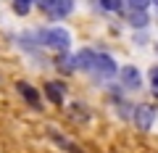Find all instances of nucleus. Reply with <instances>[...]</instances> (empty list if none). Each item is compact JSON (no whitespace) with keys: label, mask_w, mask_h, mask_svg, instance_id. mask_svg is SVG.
Returning <instances> with one entry per match:
<instances>
[{"label":"nucleus","mask_w":158,"mask_h":153,"mask_svg":"<svg viewBox=\"0 0 158 153\" xmlns=\"http://www.w3.org/2000/svg\"><path fill=\"white\" fill-rule=\"evenodd\" d=\"M77 56V69H82V71H87V69L92 66V61H95V53L90 50V48H82L79 53H74Z\"/></svg>","instance_id":"1a4fd4ad"},{"label":"nucleus","mask_w":158,"mask_h":153,"mask_svg":"<svg viewBox=\"0 0 158 153\" xmlns=\"http://www.w3.org/2000/svg\"><path fill=\"white\" fill-rule=\"evenodd\" d=\"M100 6L106 8V11H121V6H124V0H100Z\"/></svg>","instance_id":"9b49d317"},{"label":"nucleus","mask_w":158,"mask_h":153,"mask_svg":"<svg viewBox=\"0 0 158 153\" xmlns=\"http://www.w3.org/2000/svg\"><path fill=\"white\" fill-rule=\"evenodd\" d=\"M56 66H58V71L71 74L74 69H77V56H71V53L63 50V56H58V58H56Z\"/></svg>","instance_id":"6e6552de"},{"label":"nucleus","mask_w":158,"mask_h":153,"mask_svg":"<svg viewBox=\"0 0 158 153\" xmlns=\"http://www.w3.org/2000/svg\"><path fill=\"white\" fill-rule=\"evenodd\" d=\"M129 3H132V8H148L150 0H129Z\"/></svg>","instance_id":"4468645a"},{"label":"nucleus","mask_w":158,"mask_h":153,"mask_svg":"<svg viewBox=\"0 0 158 153\" xmlns=\"http://www.w3.org/2000/svg\"><path fill=\"white\" fill-rule=\"evenodd\" d=\"M45 95H48V100H50V103L61 106V103H63V95H66L63 82H48V85H45Z\"/></svg>","instance_id":"39448f33"},{"label":"nucleus","mask_w":158,"mask_h":153,"mask_svg":"<svg viewBox=\"0 0 158 153\" xmlns=\"http://www.w3.org/2000/svg\"><path fill=\"white\" fill-rule=\"evenodd\" d=\"M116 71H118L116 61H113L111 56H106V53H95V61L87 69V74H92L98 79H111V77H116Z\"/></svg>","instance_id":"f03ea898"},{"label":"nucleus","mask_w":158,"mask_h":153,"mask_svg":"<svg viewBox=\"0 0 158 153\" xmlns=\"http://www.w3.org/2000/svg\"><path fill=\"white\" fill-rule=\"evenodd\" d=\"M53 3H56V0H34V6H40V8H45V11H48V8L53 6Z\"/></svg>","instance_id":"ddd939ff"},{"label":"nucleus","mask_w":158,"mask_h":153,"mask_svg":"<svg viewBox=\"0 0 158 153\" xmlns=\"http://www.w3.org/2000/svg\"><path fill=\"white\" fill-rule=\"evenodd\" d=\"M118 79H121V85L127 87V90H137V87L142 85V74L137 66H121L118 69Z\"/></svg>","instance_id":"20e7f679"},{"label":"nucleus","mask_w":158,"mask_h":153,"mask_svg":"<svg viewBox=\"0 0 158 153\" xmlns=\"http://www.w3.org/2000/svg\"><path fill=\"white\" fill-rule=\"evenodd\" d=\"M150 85H153V92L158 95V66H156V69L150 71Z\"/></svg>","instance_id":"f8f14e48"},{"label":"nucleus","mask_w":158,"mask_h":153,"mask_svg":"<svg viewBox=\"0 0 158 153\" xmlns=\"http://www.w3.org/2000/svg\"><path fill=\"white\" fill-rule=\"evenodd\" d=\"M129 24H132V27H137V29L148 27V13H145V8H132V11H129Z\"/></svg>","instance_id":"9d476101"},{"label":"nucleus","mask_w":158,"mask_h":153,"mask_svg":"<svg viewBox=\"0 0 158 153\" xmlns=\"http://www.w3.org/2000/svg\"><path fill=\"white\" fill-rule=\"evenodd\" d=\"M156 108L153 106H148V103H140V106L135 108V124H137V130H150L153 127V121H156Z\"/></svg>","instance_id":"7ed1b4c3"},{"label":"nucleus","mask_w":158,"mask_h":153,"mask_svg":"<svg viewBox=\"0 0 158 153\" xmlns=\"http://www.w3.org/2000/svg\"><path fill=\"white\" fill-rule=\"evenodd\" d=\"M16 90L24 95V100H27V103H32L34 108H40V92L34 90V87L29 85V82H19V85H16Z\"/></svg>","instance_id":"0eeeda50"},{"label":"nucleus","mask_w":158,"mask_h":153,"mask_svg":"<svg viewBox=\"0 0 158 153\" xmlns=\"http://www.w3.org/2000/svg\"><path fill=\"white\" fill-rule=\"evenodd\" d=\"M71 11H74V0H56V3L48 8V13H50L53 19H66Z\"/></svg>","instance_id":"423d86ee"},{"label":"nucleus","mask_w":158,"mask_h":153,"mask_svg":"<svg viewBox=\"0 0 158 153\" xmlns=\"http://www.w3.org/2000/svg\"><path fill=\"white\" fill-rule=\"evenodd\" d=\"M40 42L48 48H53V50H69V45H71V34L66 32L63 27H53V29H42L40 32Z\"/></svg>","instance_id":"f257e3e1"}]
</instances>
